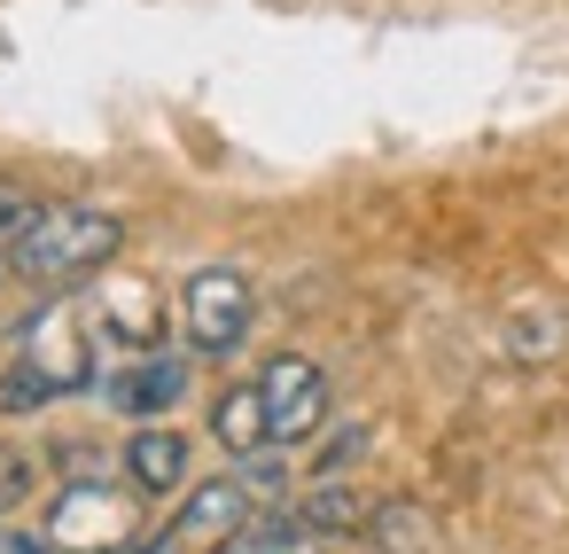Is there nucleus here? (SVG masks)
I'll use <instances>...</instances> for the list:
<instances>
[{"mask_svg": "<svg viewBox=\"0 0 569 554\" xmlns=\"http://www.w3.org/2000/svg\"><path fill=\"white\" fill-rule=\"evenodd\" d=\"M87 383H102V359H94V336H87V305L79 297H56L48 313L24 320L0 398H9V406H48V398L87 390Z\"/></svg>", "mask_w": 569, "mask_h": 554, "instance_id": "1", "label": "nucleus"}, {"mask_svg": "<svg viewBox=\"0 0 569 554\" xmlns=\"http://www.w3.org/2000/svg\"><path fill=\"white\" fill-rule=\"evenodd\" d=\"M126 250V219L102 204H32L24 235H17V274L40 289H71L87 274H102Z\"/></svg>", "mask_w": 569, "mask_h": 554, "instance_id": "2", "label": "nucleus"}, {"mask_svg": "<svg viewBox=\"0 0 569 554\" xmlns=\"http://www.w3.org/2000/svg\"><path fill=\"white\" fill-rule=\"evenodd\" d=\"M258 492L242 484V476H203V484H188L180 492V515L157 531V546L149 554H227L242 531H250V507Z\"/></svg>", "mask_w": 569, "mask_h": 554, "instance_id": "3", "label": "nucleus"}, {"mask_svg": "<svg viewBox=\"0 0 569 554\" xmlns=\"http://www.w3.org/2000/svg\"><path fill=\"white\" fill-rule=\"evenodd\" d=\"M180 320H188V344H196V352H211V359L242 352V336H250V320H258V289H250V274H234V266H203V274H188V289H180Z\"/></svg>", "mask_w": 569, "mask_h": 554, "instance_id": "4", "label": "nucleus"}, {"mask_svg": "<svg viewBox=\"0 0 569 554\" xmlns=\"http://www.w3.org/2000/svg\"><path fill=\"white\" fill-rule=\"evenodd\" d=\"M258 390H266L273 445H312V437L328 429V375H320V359H305V352H281V359H266Z\"/></svg>", "mask_w": 569, "mask_h": 554, "instance_id": "5", "label": "nucleus"}, {"mask_svg": "<svg viewBox=\"0 0 569 554\" xmlns=\"http://www.w3.org/2000/svg\"><path fill=\"white\" fill-rule=\"evenodd\" d=\"M126 531H133V515H126V499L102 476H71L56 515H48V538L63 554H110V546H126Z\"/></svg>", "mask_w": 569, "mask_h": 554, "instance_id": "6", "label": "nucleus"}, {"mask_svg": "<svg viewBox=\"0 0 569 554\" xmlns=\"http://www.w3.org/2000/svg\"><path fill=\"white\" fill-rule=\"evenodd\" d=\"M180 398H188V359L180 352H133V367L110 375L118 414H172Z\"/></svg>", "mask_w": 569, "mask_h": 554, "instance_id": "7", "label": "nucleus"}, {"mask_svg": "<svg viewBox=\"0 0 569 554\" xmlns=\"http://www.w3.org/2000/svg\"><path fill=\"white\" fill-rule=\"evenodd\" d=\"M126 476H133V492L172 499V492L188 484V437H180V429H164V422L133 429V445H126Z\"/></svg>", "mask_w": 569, "mask_h": 554, "instance_id": "8", "label": "nucleus"}, {"mask_svg": "<svg viewBox=\"0 0 569 554\" xmlns=\"http://www.w3.org/2000/svg\"><path fill=\"white\" fill-rule=\"evenodd\" d=\"M211 437L234 453V461H250V453H266L273 445V422H266V390L258 383H234V390H219V406H211Z\"/></svg>", "mask_w": 569, "mask_h": 554, "instance_id": "9", "label": "nucleus"}, {"mask_svg": "<svg viewBox=\"0 0 569 554\" xmlns=\"http://www.w3.org/2000/svg\"><path fill=\"white\" fill-rule=\"evenodd\" d=\"M297 515H305L320 538H351V531H367V515H375V507H367L359 492H343V476H336V484H312Z\"/></svg>", "mask_w": 569, "mask_h": 554, "instance_id": "10", "label": "nucleus"}, {"mask_svg": "<svg viewBox=\"0 0 569 554\" xmlns=\"http://www.w3.org/2000/svg\"><path fill=\"white\" fill-rule=\"evenodd\" d=\"M234 554H320V531L305 515H250V531L234 538Z\"/></svg>", "mask_w": 569, "mask_h": 554, "instance_id": "11", "label": "nucleus"}, {"mask_svg": "<svg viewBox=\"0 0 569 554\" xmlns=\"http://www.w3.org/2000/svg\"><path fill=\"white\" fill-rule=\"evenodd\" d=\"M24 219H32V196L0 188V274H17V235H24Z\"/></svg>", "mask_w": 569, "mask_h": 554, "instance_id": "12", "label": "nucleus"}, {"mask_svg": "<svg viewBox=\"0 0 569 554\" xmlns=\"http://www.w3.org/2000/svg\"><path fill=\"white\" fill-rule=\"evenodd\" d=\"M24 492H32V461H24L17 445H0V515H9Z\"/></svg>", "mask_w": 569, "mask_h": 554, "instance_id": "13", "label": "nucleus"}]
</instances>
